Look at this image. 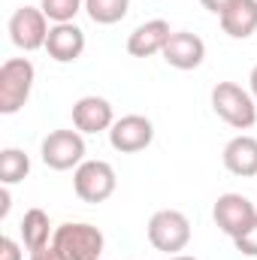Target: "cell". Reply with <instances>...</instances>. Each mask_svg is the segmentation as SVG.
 Here are the masks:
<instances>
[{"mask_svg": "<svg viewBox=\"0 0 257 260\" xmlns=\"http://www.w3.org/2000/svg\"><path fill=\"white\" fill-rule=\"evenodd\" d=\"M148 242L154 251H164V254H182L191 242V221L185 212L179 209H160L148 218Z\"/></svg>", "mask_w": 257, "mask_h": 260, "instance_id": "cell-3", "label": "cell"}, {"mask_svg": "<svg viewBox=\"0 0 257 260\" xmlns=\"http://www.w3.org/2000/svg\"><path fill=\"white\" fill-rule=\"evenodd\" d=\"M37 82V70L27 58H9L0 67V112L3 115H15L34 91Z\"/></svg>", "mask_w": 257, "mask_h": 260, "instance_id": "cell-4", "label": "cell"}, {"mask_svg": "<svg viewBox=\"0 0 257 260\" xmlns=\"http://www.w3.org/2000/svg\"><path fill=\"white\" fill-rule=\"evenodd\" d=\"M167 260H197V257H191V254H173V257H167Z\"/></svg>", "mask_w": 257, "mask_h": 260, "instance_id": "cell-26", "label": "cell"}, {"mask_svg": "<svg viewBox=\"0 0 257 260\" xmlns=\"http://www.w3.org/2000/svg\"><path fill=\"white\" fill-rule=\"evenodd\" d=\"M30 260H67L55 245H46V248H40V251H30Z\"/></svg>", "mask_w": 257, "mask_h": 260, "instance_id": "cell-22", "label": "cell"}, {"mask_svg": "<svg viewBox=\"0 0 257 260\" xmlns=\"http://www.w3.org/2000/svg\"><path fill=\"white\" fill-rule=\"evenodd\" d=\"M151 142H154V124L145 115H121L109 130V145L121 154L145 151Z\"/></svg>", "mask_w": 257, "mask_h": 260, "instance_id": "cell-9", "label": "cell"}, {"mask_svg": "<svg viewBox=\"0 0 257 260\" xmlns=\"http://www.w3.org/2000/svg\"><path fill=\"white\" fill-rule=\"evenodd\" d=\"M118 188V176L109 160H82L73 170V191L82 203H106Z\"/></svg>", "mask_w": 257, "mask_h": 260, "instance_id": "cell-5", "label": "cell"}, {"mask_svg": "<svg viewBox=\"0 0 257 260\" xmlns=\"http://www.w3.org/2000/svg\"><path fill=\"white\" fill-rule=\"evenodd\" d=\"M9 40L15 49L21 52H37V49H46V40H49V18L40 6H18L12 15H9Z\"/></svg>", "mask_w": 257, "mask_h": 260, "instance_id": "cell-6", "label": "cell"}, {"mask_svg": "<svg viewBox=\"0 0 257 260\" xmlns=\"http://www.w3.org/2000/svg\"><path fill=\"white\" fill-rule=\"evenodd\" d=\"M173 27L164 18H151L142 21L139 27H133V34L127 37V52L133 58H151V55H164V46L170 40Z\"/></svg>", "mask_w": 257, "mask_h": 260, "instance_id": "cell-13", "label": "cell"}, {"mask_svg": "<svg viewBox=\"0 0 257 260\" xmlns=\"http://www.w3.org/2000/svg\"><path fill=\"white\" fill-rule=\"evenodd\" d=\"M248 91H251V97L257 100V64L251 67V73H248Z\"/></svg>", "mask_w": 257, "mask_h": 260, "instance_id": "cell-25", "label": "cell"}, {"mask_svg": "<svg viewBox=\"0 0 257 260\" xmlns=\"http://www.w3.org/2000/svg\"><path fill=\"white\" fill-rule=\"evenodd\" d=\"M40 157L55 173L76 170L85 160V133H79V130H52L40 145Z\"/></svg>", "mask_w": 257, "mask_h": 260, "instance_id": "cell-7", "label": "cell"}, {"mask_svg": "<svg viewBox=\"0 0 257 260\" xmlns=\"http://www.w3.org/2000/svg\"><path fill=\"white\" fill-rule=\"evenodd\" d=\"M21 245L12 236H0V260H21Z\"/></svg>", "mask_w": 257, "mask_h": 260, "instance_id": "cell-21", "label": "cell"}, {"mask_svg": "<svg viewBox=\"0 0 257 260\" xmlns=\"http://www.w3.org/2000/svg\"><path fill=\"white\" fill-rule=\"evenodd\" d=\"M30 173V157L21 148H3L0 151V185H18Z\"/></svg>", "mask_w": 257, "mask_h": 260, "instance_id": "cell-17", "label": "cell"}, {"mask_svg": "<svg viewBox=\"0 0 257 260\" xmlns=\"http://www.w3.org/2000/svg\"><path fill=\"white\" fill-rule=\"evenodd\" d=\"M40 9L46 12V18L52 24H64L85 9V0H40Z\"/></svg>", "mask_w": 257, "mask_h": 260, "instance_id": "cell-19", "label": "cell"}, {"mask_svg": "<svg viewBox=\"0 0 257 260\" xmlns=\"http://www.w3.org/2000/svg\"><path fill=\"white\" fill-rule=\"evenodd\" d=\"M233 245H236L239 254H245V257H257V218H254V224H251L248 230H242V233L233 239Z\"/></svg>", "mask_w": 257, "mask_h": 260, "instance_id": "cell-20", "label": "cell"}, {"mask_svg": "<svg viewBox=\"0 0 257 260\" xmlns=\"http://www.w3.org/2000/svg\"><path fill=\"white\" fill-rule=\"evenodd\" d=\"M221 160H224V170H227L230 176H239V179L257 176V139L248 136V133L233 136V139L224 145Z\"/></svg>", "mask_w": 257, "mask_h": 260, "instance_id": "cell-14", "label": "cell"}, {"mask_svg": "<svg viewBox=\"0 0 257 260\" xmlns=\"http://www.w3.org/2000/svg\"><path fill=\"white\" fill-rule=\"evenodd\" d=\"M85 12L94 24H118L130 12V0H85Z\"/></svg>", "mask_w": 257, "mask_h": 260, "instance_id": "cell-18", "label": "cell"}, {"mask_svg": "<svg viewBox=\"0 0 257 260\" xmlns=\"http://www.w3.org/2000/svg\"><path fill=\"white\" fill-rule=\"evenodd\" d=\"M212 218H215V224H218L221 233H227L230 239H236L242 230H248V227L254 224L257 209H254V203H251L248 197L230 191V194H221L218 200H215Z\"/></svg>", "mask_w": 257, "mask_h": 260, "instance_id": "cell-8", "label": "cell"}, {"mask_svg": "<svg viewBox=\"0 0 257 260\" xmlns=\"http://www.w3.org/2000/svg\"><path fill=\"white\" fill-rule=\"evenodd\" d=\"M218 21L230 40H248L257 30V0H233L218 15Z\"/></svg>", "mask_w": 257, "mask_h": 260, "instance_id": "cell-15", "label": "cell"}, {"mask_svg": "<svg viewBox=\"0 0 257 260\" xmlns=\"http://www.w3.org/2000/svg\"><path fill=\"white\" fill-rule=\"evenodd\" d=\"M164 61L173 70H197L206 61V43L191 30H173L164 46Z\"/></svg>", "mask_w": 257, "mask_h": 260, "instance_id": "cell-11", "label": "cell"}, {"mask_svg": "<svg viewBox=\"0 0 257 260\" xmlns=\"http://www.w3.org/2000/svg\"><path fill=\"white\" fill-rule=\"evenodd\" d=\"M212 109L233 130H251L257 124V100L236 82H218L212 88Z\"/></svg>", "mask_w": 257, "mask_h": 260, "instance_id": "cell-1", "label": "cell"}, {"mask_svg": "<svg viewBox=\"0 0 257 260\" xmlns=\"http://www.w3.org/2000/svg\"><path fill=\"white\" fill-rule=\"evenodd\" d=\"M200 3H203V9H209V12L221 15V12H224V9H227V6H230L233 0H200Z\"/></svg>", "mask_w": 257, "mask_h": 260, "instance_id": "cell-24", "label": "cell"}, {"mask_svg": "<svg viewBox=\"0 0 257 260\" xmlns=\"http://www.w3.org/2000/svg\"><path fill=\"white\" fill-rule=\"evenodd\" d=\"M9 209H12V194H9V185H3L0 188V218H6Z\"/></svg>", "mask_w": 257, "mask_h": 260, "instance_id": "cell-23", "label": "cell"}, {"mask_svg": "<svg viewBox=\"0 0 257 260\" xmlns=\"http://www.w3.org/2000/svg\"><path fill=\"white\" fill-rule=\"evenodd\" d=\"M52 245L67 260H100L106 236H103L100 227H94L88 221H67L61 227H55Z\"/></svg>", "mask_w": 257, "mask_h": 260, "instance_id": "cell-2", "label": "cell"}, {"mask_svg": "<svg viewBox=\"0 0 257 260\" xmlns=\"http://www.w3.org/2000/svg\"><path fill=\"white\" fill-rule=\"evenodd\" d=\"M46 52L55 64H73L82 58L85 52V30L76 21H64V24H52L49 40H46Z\"/></svg>", "mask_w": 257, "mask_h": 260, "instance_id": "cell-12", "label": "cell"}, {"mask_svg": "<svg viewBox=\"0 0 257 260\" xmlns=\"http://www.w3.org/2000/svg\"><path fill=\"white\" fill-rule=\"evenodd\" d=\"M18 233H21V245H24L27 251H40V248L52 245L55 227H52V221H49V215H46L43 209H27L24 218H21Z\"/></svg>", "mask_w": 257, "mask_h": 260, "instance_id": "cell-16", "label": "cell"}, {"mask_svg": "<svg viewBox=\"0 0 257 260\" xmlns=\"http://www.w3.org/2000/svg\"><path fill=\"white\" fill-rule=\"evenodd\" d=\"M115 124V112H112V103L106 97H97V94H88V97H79L73 103V127L85 136H97V133H109Z\"/></svg>", "mask_w": 257, "mask_h": 260, "instance_id": "cell-10", "label": "cell"}]
</instances>
